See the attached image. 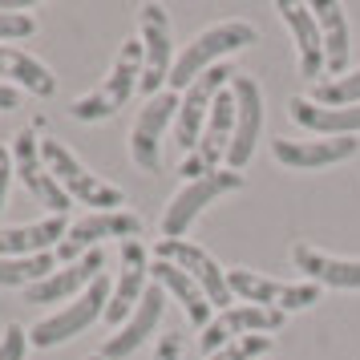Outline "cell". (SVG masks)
<instances>
[{
  "label": "cell",
  "mask_w": 360,
  "mask_h": 360,
  "mask_svg": "<svg viewBox=\"0 0 360 360\" xmlns=\"http://www.w3.org/2000/svg\"><path fill=\"white\" fill-rule=\"evenodd\" d=\"M247 45H255V29H251L247 20H223V25L202 29V33L182 49V57L174 61V69H170V89L195 85L207 69H214L223 57L247 49Z\"/></svg>",
  "instance_id": "obj_1"
},
{
  "label": "cell",
  "mask_w": 360,
  "mask_h": 360,
  "mask_svg": "<svg viewBox=\"0 0 360 360\" xmlns=\"http://www.w3.org/2000/svg\"><path fill=\"white\" fill-rule=\"evenodd\" d=\"M41 158H45L49 174L57 179V186L69 198H77V202L94 207V211H122L126 207V195L117 186H110V182H101L98 174H89V166L77 162V154L69 146H61L57 138H41Z\"/></svg>",
  "instance_id": "obj_2"
},
{
  "label": "cell",
  "mask_w": 360,
  "mask_h": 360,
  "mask_svg": "<svg viewBox=\"0 0 360 360\" xmlns=\"http://www.w3.org/2000/svg\"><path fill=\"white\" fill-rule=\"evenodd\" d=\"M142 85V41H126L122 53L114 57V65L105 73V82L94 89V94H85L69 105V114L77 117V122H105V117H114L130 94Z\"/></svg>",
  "instance_id": "obj_3"
},
{
  "label": "cell",
  "mask_w": 360,
  "mask_h": 360,
  "mask_svg": "<svg viewBox=\"0 0 360 360\" xmlns=\"http://www.w3.org/2000/svg\"><path fill=\"white\" fill-rule=\"evenodd\" d=\"M110 295H114V279L98 276L82 295H77V300H73V304H65L61 311H53V316H45L41 324H33L29 344H33V348H57V344L82 336L85 328L98 320V316H105V308H110Z\"/></svg>",
  "instance_id": "obj_4"
},
{
  "label": "cell",
  "mask_w": 360,
  "mask_h": 360,
  "mask_svg": "<svg viewBox=\"0 0 360 360\" xmlns=\"http://www.w3.org/2000/svg\"><path fill=\"white\" fill-rule=\"evenodd\" d=\"M239 186H243V174H239V170H211V174H202V179L186 182L179 195L170 198V207L162 211V239H182L214 198L231 195V191H239Z\"/></svg>",
  "instance_id": "obj_5"
},
{
  "label": "cell",
  "mask_w": 360,
  "mask_h": 360,
  "mask_svg": "<svg viewBox=\"0 0 360 360\" xmlns=\"http://www.w3.org/2000/svg\"><path fill=\"white\" fill-rule=\"evenodd\" d=\"M231 82H235V73H231L227 65H214V69H207L195 85L182 89L179 117H174V142H179L186 154L198 146V138L207 130V117H211V110H214V98H219L223 89H231Z\"/></svg>",
  "instance_id": "obj_6"
},
{
  "label": "cell",
  "mask_w": 360,
  "mask_h": 360,
  "mask_svg": "<svg viewBox=\"0 0 360 360\" xmlns=\"http://www.w3.org/2000/svg\"><path fill=\"white\" fill-rule=\"evenodd\" d=\"M138 231H142V219L134 211H94L85 214V219H77L73 227H69V235L61 239V247H57V259L61 263H77L82 255H89V251H98L101 239H138Z\"/></svg>",
  "instance_id": "obj_7"
},
{
  "label": "cell",
  "mask_w": 360,
  "mask_h": 360,
  "mask_svg": "<svg viewBox=\"0 0 360 360\" xmlns=\"http://www.w3.org/2000/svg\"><path fill=\"white\" fill-rule=\"evenodd\" d=\"M154 259H166V263H174V267H182V271L195 279L202 292H207V300H211V304H219L223 311L231 308L235 292H231L227 271L214 263L211 251H202V247L191 243V239H158V247H154Z\"/></svg>",
  "instance_id": "obj_8"
},
{
  "label": "cell",
  "mask_w": 360,
  "mask_h": 360,
  "mask_svg": "<svg viewBox=\"0 0 360 360\" xmlns=\"http://www.w3.org/2000/svg\"><path fill=\"white\" fill-rule=\"evenodd\" d=\"M227 283L243 304H259V308L304 311L311 304H320V288L316 283H279V279H267L259 271H247V267L227 271Z\"/></svg>",
  "instance_id": "obj_9"
},
{
  "label": "cell",
  "mask_w": 360,
  "mask_h": 360,
  "mask_svg": "<svg viewBox=\"0 0 360 360\" xmlns=\"http://www.w3.org/2000/svg\"><path fill=\"white\" fill-rule=\"evenodd\" d=\"M288 320V311H276V308H259V304H235V308L219 311L211 324L202 328V340L198 348L214 356L219 348L243 340V336H263V332H279Z\"/></svg>",
  "instance_id": "obj_10"
},
{
  "label": "cell",
  "mask_w": 360,
  "mask_h": 360,
  "mask_svg": "<svg viewBox=\"0 0 360 360\" xmlns=\"http://www.w3.org/2000/svg\"><path fill=\"white\" fill-rule=\"evenodd\" d=\"M13 170H17V179L25 182V191L45 207V211L53 214H65L69 202L73 198L57 186V179L49 174V166H45V158H41V138H37V130H20L17 138H13Z\"/></svg>",
  "instance_id": "obj_11"
},
{
  "label": "cell",
  "mask_w": 360,
  "mask_h": 360,
  "mask_svg": "<svg viewBox=\"0 0 360 360\" xmlns=\"http://www.w3.org/2000/svg\"><path fill=\"white\" fill-rule=\"evenodd\" d=\"M179 117V94L174 89H162L158 98L146 101V110L138 114V122H134L130 130V158L146 174H158L162 170V134L166 126Z\"/></svg>",
  "instance_id": "obj_12"
},
{
  "label": "cell",
  "mask_w": 360,
  "mask_h": 360,
  "mask_svg": "<svg viewBox=\"0 0 360 360\" xmlns=\"http://www.w3.org/2000/svg\"><path fill=\"white\" fill-rule=\"evenodd\" d=\"M142 85L150 98L162 94V82H170L174 49H170V17L162 4H142Z\"/></svg>",
  "instance_id": "obj_13"
},
{
  "label": "cell",
  "mask_w": 360,
  "mask_h": 360,
  "mask_svg": "<svg viewBox=\"0 0 360 360\" xmlns=\"http://www.w3.org/2000/svg\"><path fill=\"white\" fill-rule=\"evenodd\" d=\"M231 94H235V134H231L227 146V170H243L255 154V142H259L263 130V94L255 77H243L235 73L231 82Z\"/></svg>",
  "instance_id": "obj_14"
},
{
  "label": "cell",
  "mask_w": 360,
  "mask_h": 360,
  "mask_svg": "<svg viewBox=\"0 0 360 360\" xmlns=\"http://www.w3.org/2000/svg\"><path fill=\"white\" fill-rule=\"evenodd\" d=\"M162 311H166V292L158 288V283H150L146 295L138 300V308L130 311V320L117 328L110 340L101 344V356L105 360H126L134 356L142 344L154 336V328H158V320H162Z\"/></svg>",
  "instance_id": "obj_15"
},
{
  "label": "cell",
  "mask_w": 360,
  "mask_h": 360,
  "mask_svg": "<svg viewBox=\"0 0 360 360\" xmlns=\"http://www.w3.org/2000/svg\"><path fill=\"white\" fill-rule=\"evenodd\" d=\"M146 276H150V263H146V247L130 239V243H122V271L114 279V295H110V308H105V320L110 324H126L130 320V311L138 308V300L146 295Z\"/></svg>",
  "instance_id": "obj_16"
},
{
  "label": "cell",
  "mask_w": 360,
  "mask_h": 360,
  "mask_svg": "<svg viewBox=\"0 0 360 360\" xmlns=\"http://www.w3.org/2000/svg\"><path fill=\"white\" fill-rule=\"evenodd\" d=\"M101 267H105V255H101V247H98V251L82 255L77 263H65L61 271H53L49 279L25 288V304H61L69 295H82L85 288L101 276Z\"/></svg>",
  "instance_id": "obj_17"
},
{
  "label": "cell",
  "mask_w": 360,
  "mask_h": 360,
  "mask_svg": "<svg viewBox=\"0 0 360 360\" xmlns=\"http://www.w3.org/2000/svg\"><path fill=\"white\" fill-rule=\"evenodd\" d=\"M356 154L352 138H316V142H292V138H276L271 142V158L292 170H320V166H336Z\"/></svg>",
  "instance_id": "obj_18"
},
{
  "label": "cell",
  "mask_w": 360,
  "mask_h": 360,
  "mask_svg": "<svg viewBox=\"0 0 360 360\" xmlns=\"http://www.w3.org/2000/svg\"><path fill=\"white\" fill-rule=\"evenodd\" d=\"M276 13L283 17L288 33L295 41V53H300V73L304 77H316L324 69V33H320V20L311 13V4H292V0H279Z\"/></svg>",
  "instance_id": "obj_19"
},
{
  "label": "cell",
  "mask_w": 360,
  "mask_h": 360,
  "mask_svg": "<svg viewBox=\"0 0 360 360\" xmlns=\"http://www.w3.org/2000/svg\"><path fill=\"white\" fill-rule=\"evenodd\" d=\"M69 235L65 214H49L29 227H0V259H29V255H49V247H61Z\"/></svg>",
  "instance_id": "obj_20"
},
{
  "label": "cell",
  "mask_w": 360,
  "mask_h": 360,
  "mask_svg": "<svg viewBox=\"0 0 360 360\" xmlns=\"http://www.w3.org/2000/svg\"><path fill=\"white\" fill-rule=\"evenodd\" d=\"M292 263L316 283V288L324 283V288H340V292H360V259H340V255L316 251V247H308V243H295Z\"/></svg>",
  "instance_id": "obj_21"
},
{
  "label": "cell",
  "mask_w": 360,
  "mask_h": 360,
  "mask_svg": "<svg viewBox=\"0 0 360 360\" xmlns=\"http://www.w3.org/2000/svg\"><path fill=\"white\" fill-rule=\"evenodd\" d=\"M311 13L320 20V33H324V69L332 77H344L348 57H352V33H348V13H344L340 0H316Z\"/></svg>",
  "instance_id": "obj_22"
},
{
  "label": "cell",
  "mask_w": 360,
  "mask_h": 360,
  "mask_svg": "<svg viewBox=\"0 0 360 360\" xmlns=\"http://www.w3.org/2000/svg\"><path fill=\"white\" fill-rule=\"evenodd\" d=\"M292 117L311 134L324 138H352L360 134V105H316L311 98H292Z\"/></svg>",
  "instance_id": "obj_23"
},
{
  "label": "cell",
  "mask_w": 360,
  "mask_h": 360,
  "mask_svg": "<svg viewBox=\"0 0 360 360\" xmlns=\"http://www.w3.org/2000/svg\"><path fill=\"white\" fill-rule=\"evenodd\" d=\"M150 276H154V283H158L162 292H170L174 300H179L182 311H186V320H191L195 328L211 324V300H207V292H202L195 279L182 271V267H174V263H166V259H154Z\"/></svg>",
  "instance_id": "obj_24"
},
{
  "label": "cell",
  "mask_w": 360,
  "mask_h": 360,
  "mask_svg": "<svg viewBox=\"0 0 360 360\" xmlns=\"http://www.w3.org/2000/svg\"><path fill=\"white\" fill-rule=\"evenodd\" d=\"M0 77L20 85V94H37V98L57 94V77L37 57H29L25 49H13V45H0Z\"/></svg>",
  "instance_id": "obj_25"
},
{
  "label": "cell",
  "mask_w": 360,
  "mask_h": 360,
  "mask_svg": "<svg viewBox=\"0 0 360 360\" xmlns=\"http://www.w3.org/2000/svg\"><path fill=\"white\" fill-rule=\"evenodd\" d=\"M57 271V255H29V259H0V288H33Z\"/></svg>",
  "instance_id": "obj_26"
},
{
  "label": "cell",
  "mask_w": 360,
  "mask_h": 360,
  "mask_svg": "<svg viewBox=\"0 0 360 360\" xmlns=\"http://www.w3.org/2000/svg\"><path fill=\"white\" fill-rule=\"evenodd\" d=\"M316 105H360V69L344 73V77H328L311 89Z\"/></svg>",
  "instance_id": "obj_27"
},
{
  "label": "cell",
  "mask_w": 360,
  "mask_h": 360,
  "mask_svg": "<svg viewBox=\"0 0 360 360\" xmlns=\"http://www.w3.org/2000/svg\"><path fill=\"white\" fill-rule=\"evenodd\" d=\"M271 336H243V340H235V344H227V348H219L214 356H207V360H259V356H267L271 352Z\"/></svg>",
  "instance_id": "obj_28"
},
{
  "label": "cell",
  "mask_w": 360,
  "mask_h": 360,
  "mask_svg": "<svg viewBox=\"0 0 360 360\" xmlns=\"http://www.w3.org/2000/svg\"><path fill=\"white\" fill-rule=\"evenodd\" d=\"M37 20L29 13H0V41H20V37H33Z\"/></svg>",
  "instance_id": "obj_29"
},
{
  "label": "cell",
  "mask_w": 360,
  "mask_h": 360,
  "mask_svg": "<svg viewBox=\"0 0 360 360\" xmlns=\"http://www.w3.org/2000/svg\"><path fill=\"white\" fill-rule=\"evenodd\" d=\"M25 348H29V336L20 324H8L4 336H0V360H25Z\"/></svg>",
  "instance_id": "obj_30"
},
{
  "label": "cell",
  "mask_w": 360,
  "mask_h": 360,
  "mask_svg": "<svg viewBox=\"0 0 360 360\" xmlns=\"http://www.w3.org/2000/svg\"><path fill=\"white\" fill-rule=\"evenodd\" d=\"M154 360H182V336H179V332H166L162 340H158Z\"/></svg>",
  "instance_id": "obj_31"
},
{
  "label": "cell",
  "mask_w": 360,
  "mask_h": 360,
  "mask_svg": "<svg viewBox=\"0 0 360 360\" xmlns=\"http://www.w3.org/2000/svg\"><path fill=\"white\" fill-rule=\"evenodd\" d=\"M13 150L0 146V211H4V198H8V182H13Z\"/></svg>",
  "instance_id": "obj_32"
},
{
  "label": "cell",
  "mask_w": 360,
  "mask_h": 360,
  "mask_svg": "<svg viewBox=\"0 0 360 360\" xmlns=\"http://www.w3.org/2000/svg\"><path fill=\"white\" fill-rule=\"evenodd\" d=\"M20 101H25V94H20L17 85H0V114L4 110H17Z\"/></svg>",
  "instance_id": "obj_33"
},
{
  "label": "cell",
  "mask_w": 360,
  "mask_h": 360,
  "mask_svg": "<svg viewBox=\"0 0 360 360\" xmlns=\"http://www.w3.org/2000/svg\"><path fill=\"white\" fill-rule=\"evenodd\" d=\"M85 360H105V356H101V352H98V356H85Z\"/></svg>",
  "instance_id": "obj_34"
}]
</instances>
